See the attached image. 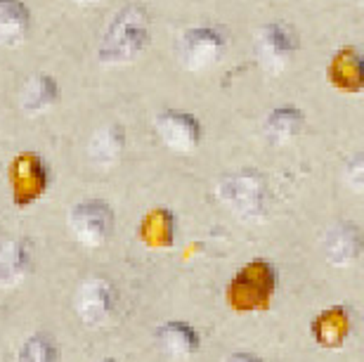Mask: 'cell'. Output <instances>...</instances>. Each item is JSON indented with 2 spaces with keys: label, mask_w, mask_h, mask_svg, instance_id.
<instances>
[{
  "label": "cell",
  "mask_w": 364,
  "mask_h": 362,
  "mask_svg": "<svg viewBox=\"0 0 364 362\" xmlns=\"http://www.w3.org/2000/svg\"><path fill=\"white\" fill-rule=\"evenodd\" d=\"M312 339L322 348H341L350 334V313L343 306H331L315 315L310 324Z\"/></svg>",
  "instance_id": "7c38bea8"
},
{
  "label": "cell",
  "mask_w": 364,
  "mask_h": 362,
  "mask_svg": "<svg viewBox=\"0 0 364 362\" xmlns=\"http://www.w3.org/2000/svg\"><path fill=\"white\" fill-rule=\"evenodd\" d=\"M31 28V12L24 0H0V46H19Z\"/></svg>",
  "instance_id": "9a60e30c"
},
{
  "label": "cell",
  "mask_w": 364,
  "mask_h": 362,
  "mask_svg": "<svg viewBox=\"0 0 364 362\" xmlns=\"http://www.w3.org/2000/svg\"><path fill=\"white\" fill-rule=\"evenodd\" d=\"M156 135L168 149L178 151V154H189L199 147L201 142V123L196 117L187 112H161L154 121Z\"/></svg>",
  "instance_id": "9c48e42d"
},
{
  "label": "cell",
  "mask_w": 364,
  "mask_h": 362,
  "mask_svg": "<svg viewBox=\"0 0 364 362\" xmlns=\"http://www.w3.org/2000/svg\"><path fill=\"white\" fill-rule=\"evenodd\" d=\"M178 60L185 69L201 74L215 67L225 53V36L213 26H194L182 31L176 46Z\"/></svg>",
  "instance_id": "5b68a950"
},
{
  "label": "cell",
  "mask_w": 364,
  "mask_h": 362,
  "mask_svg": "<svg viewBox=\"0 0 364 362\" xmlns=\"http://www.w3.org/2000/svg\"><path fill=\"white\" fill-rule=\"evenodd\" d=\"M100 362H119V360H114V358H105V360H100Z\"/></svg>",
  "instance_id": "cb8c5ba5"
},
{
  "label": "cell",
  "mask_w": 364,
  "mask_h": 362,
  "mask_svg": "<svg viewBox=\"0 0 364 362\" xmlns=\"http://www.w3.org/2000/svg\"><path fill=\"white\" fill-rule=\"evenodd\" d=\"M60 348L50 334H31L19 348L17 362H57Z\"/></svg>",
  "instance_id": "ffe728a7"
},
{
  "label": "cell",
  "mask_w": 364,
  "mask_h": 362,
  "mask_svg": "<svg viewBox=\"0 0 364 362\" xmlns=\"http://www.w3.org/2000/svg\"><path fill=\"white\" fill-rule=\"evenodd\" d=\"M329 83L338 92H360L364 88V62L355 48H343L331 57L326 69Z\"/></svg>",
  "instance_id": "8fae6325"
},
{
  "label": "cell",
  "mask_w": 364,
  "mask_h": 362,
  "mask_svg": "<svg viewBox=\"0 0 364 362\" xmlns=\"http://www.w3.org/2000/svg\"><path fill=\"white\" fill-rule=\"evenodd\" d=\"M57 97H60V85H57L55 78L48 74H38L21 90V107L28 114H41L48 107H53Z\"/></svg>",
  "instance_id": "d6986e66"
},
{
  "label": "cell",
  "mask_w": 364,
  "mask_h": 362,
  "mask_svg": "<svg viewBox=\"0 0 364 362\" xmlns=\"http://www.w3.org/2000/svg\"><path fill=\"white\" fill-rule=\"evenodd\" d=\"M116 303H119V292L105 277L85 280L76 292V313L90 327L107 322L114 315Z\"/></svg>",
  "instance_id": "ba28073f"
},
{
  "label": "cell",
  "mask_w": 364,
  "mask_h": 362,
  "mask_svg": "<svg viewBox=\"0 0 364 362\" xmlns=\"http://www.w3.org/2000/svg\"><path fill=\"white\" fill-rule=\"evenodd\" d=\"M69 228L76 240L85 246H100L109 240L114 230V211L107 201L83 199L71 208Z\"/></svg>",
  "instance_id": "52a82bcc"
},
{
  "label": "cell",
  "mask_w": 364,
  "mask_h": 362,
  "mask_svg": "<svg viewBox=\"0 0 364 362\" xmlns=\"http://www.w3.org/2000/svg\"><path fill=\"white\" fill-rule=\"evenodd\" d=\"M346 185L355 192H362V185H364V159H362V154H355L350 161L346 164Z\"/></svg>",
  "instance_id": "44dd1931"
},
{
  "label": "cell",
  "mask_w": 364,
  "mask_h": 362,
  "mask_svg": "<svg viewBox=\"0 0 364 362\" xmlns=\"http://www.w3.org/2000/svg\"><path fill=\"white\" fill-rule=\"evenodd\" d=\"M149 43V14L142 5H126L107 26V33L97 46L102 64L133 62Z\"/></svg>",
  "instance_id": "6da1fadb"
},
{
  "label": "cell",
  "mask_w": 364,
  "mask_h": 362,
  "mask_svg": "<svg viewBox=\"0 0 364 362\" xmlns=\"http://www.w3.org/2000/svg\"><path fill=\"white\" fill-rule=\"evenodd\" d=\"M225 362H265V360L253 356V353H235V356H230Z\"/></svg>",
  "instance_id": "7402d4cb"
},
{
  "label": "cell",
  "mask_w": 364,
  "mask_h": 362,
  "mask_svg": "<svg viewBox=\"0 0 364 362\" xmlns=\"http://www.w3.org/2000/svg\"><path fill=\"white\" fill-rule=\"evenodd\" d=\"M326 256L333 265H353L362 256V230L355 223H341L333 228L324 244Z\"/></svg>",
  "instance_id": "5bb4252c"
},
{
  "label": "cell",
  "mask_w": 364,
  "mask_h": 362,
  "mask_svg": "<svg viewBox=\"0 0 364 362\" xmlns=\"http://www.w3.org/2000/svg\"><path fill=\"white\" fill-rule=\"evenodd\" d=\"M218 197L223 204L235 211L239 218H260L270 201V190H267L265 178L258 171H237L230 173L218 185Z\"/></svg>",
  "instance_id": "3957f363"
},
{
  "label": "cell",
  "mask_w": 364,
  "mask_h": 362,
  "mask_svg": "<svg viewBox=\"0 0 364 362\" xmlns=\"http://www.w3.org/2000/svg\"><path fill=\"white\" fill-rule=\"evenodd\" d=\"M303 126H305V114L294 105H284L267 114L265 135H267V140L284 144V142L294 140L296 135H301Z\"/></svg>",
  "instance_id": "ac0fdd59"
},
{
  "label": "cell",
  "mask_w": 364,
  "mask_h": 362,
  "mask_svg": "<svg viewBox=\"0 0 364 362\" xmlns=\"http://www.w3.org/2000/svg\"><path fill=\"white\" fill-rule=\"evenodd\" d=\"M137 235L151 249H168L176 240V215L168 208H154L142 218Z\"/></svg>",
  "instance_id": "e0dca14e"
},
{
  "label": "cell",
  "mask_w": 364,
  "mask_h": 362,
  "mask_svg": "<svg viewBox=\"0 0 364 362\" xmlns=\"http://www.w3.org/2000/svg\"><path fill=\"white\" fill-rule=\"evenodd\" d=\"M71 3H76V5H97V3H102V0H71Z\"/></svg>",
  "instance_id": "603a6c76"
},
{
  "label": "cell",
  "mask_w": 364,
  "mask_h": 362,
  "mask_svg": "<svg viewBox=\"0 0 364 362\" xmlns=\"http://www.w3.org/2000/svg\"><path fill=\"white\" fill-rule=\"evenodd\" d=\"M7 180L12 187V201L17 208H26L36 204L50 185V171L46 159L36 151H24L14 156L10 169H7Z\"/></svg>",
  "instance_id": "277c9868"
},
{
  "label": "cell",
  "mask_w": 364,
  "mask_h": 362,
  "mask_svg": "<svg viewBox=\"0 0 364 362\" xmlns=\"http://www.w3.org/2000/svg\"><path fill=\"white\" fill-rule=\"evenodd\" d=\"M156 341L171 360H187L201 348V336L189 322L171 320L156 329Z\"/></svg>",
  "instance_id": "30bf717a"
},
{
  "label": "cell",
  "mask_w": 364,
  "mask_h": 362,
  "mask_svg": "<svg viewBox=\"0 0 364 362\" xmlns=\"http://www.w3.org/2000/svg\"><path fill=\"white\" fill-rule=\"evenodd\" d=\"M123 149H126V130L121 123H109L102 126L97 133L90 137L88 156L95 169H112L121 161Z\"/></svg>",
  "instance_id": "4fadbf2b"
},
{
  "label": "cell",
  "mask_w": 364,
  "mask_h": 362,
  "mask_svg": "<svg viewBox=\"0 0 364 362\" xmlns=\"http://www.w3.org/2000/svg\"><path fill=\"white\" fill-rule=\"evenodd\" d=\"M277 292V267L270 260L256 258L246 263L228 284V303L239 313H256L272 303Z\"/></svg>",
  "instance_id": "7a4b0ae2"
},
{
  "label": "cell",
  "mask_w": 364,
  "mask_h": 362,
  "mask_svg": "<svg viewBox=\"0 0 364 362\" xmlns=\"http://www.w3.org/2000/svg\"><path fill=\"white\" fill-rule=\"evenodd\" d=\"M31 267V253L26 242L7 240L0 244V287H14L26 277Z\"/></svg>",
  "instance_id": "2e32d148"
},
{
  "label": "cell",
  "mask_w": 364,
  "mask_h": 362,
  "mask_svg": "<svg viewBox=\"0 0 364 362\" xmlns=\"http://www.w3.org/2000/svg\"><path fill=\"white\" fill-rule=\"evenodd\" d=\"M298 50L296 31L287 24L272 21L256 31V57L267 74H282Z\"/></svg>",
  "instance_id": "8992f818"
}]
</instances>
